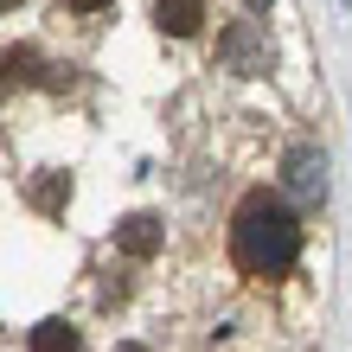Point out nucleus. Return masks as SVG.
<instances>
[{
  "label": "nucleus",
  "mask_w": 352,
  "mask_h": 352,
  "mask_svg": "<svg viewBox=\"0 0 352 352\" xmlns=\"http://www.w3.org/2000/svg\"><path fill=\"white\" fill-rule=\"evenodd\" d=\"M243 7H256V13H263V7H269V0H243Z\"/></svg>",
  "instance_id": "obj_9"
},
{
  "label": "nucleus",
  "mask_w": 352,
  "mask_h": 352,
  "mask_svg": "<svg viewBox=\"0 0 352 352\" xmlns=\"http://www.w3.org/2000/svg\"><path fill=\"white\" fill-rule=\"evenodd\" d=\"M231 263L250 282H276L301 263V218L288 212V199L243 192V205L231 212Z\"/></svg>",
  "instance_id": "obj_1"
},
{
  "label": "nucleus",
  "mask_w": 352,
  "mask_h": 352,
  "mask_svg": "<svg viewBox=\"0 0 352 352\" xmlns=\"http://www.w3.org/2000/svg\"><path fill=\"white\" fill-rule=\"evenodd\" d=\"M32 352H84V340H77L71 320H38L32 327Z\"/></svg>",
  "instance_id": "obj_6"
},
{
  "label": "nucleus",
  "mask_w": 352,
  "mask_h": 352,
  "mask_svg": "<svg viewBox=\"0 0 352 352\" xmlns=\"http://www.w3.org/2000/svg\"><path fill=\"white\" fill-rule=\"evenodd\" d=\"M224 65H231L237 77H263V71H269L263 32H256V26H231V32H224Z\"/></svg>",
  "instance_id": "obj_3"
},
{
  "label": "nucleus",
  "mask_w": 352,
  "mask_h": 352,
  "mask_svg": "<svg viewBox=\"0 0 352 352\" xmlns=\"http://www.w3.org/2000/svg\"><path fill=\"white\" fill-rule=\"evenodd\" d=\"M0 7H19V0H0Z\"/></svg>",
  "instance_id": "obj_11"
},
{
  "label": "nucleus",
  "mask_w": 352,
  "mask_h": 352,
  "mask_svg": "<svg viewBox=\"0 0 352 352\" xmlns=\"http://www.w3.org/2000/svg\"><path fill=\"white\" fill-rule=\"evenodd\" d=\"M65 192H71V186H65V173H58V179H45V186H38V192H32V199H38V205H45V212H52V205H58V199H65Z\"/></svg>",
  "instance_id": "obj_7"
},
{
  "label": "nucleus",
  "mask_w": 352,
  "mask_h": 352,
  "mask_svg": "<svg viewBox=\"0 0 352 352\" xmlns=\"http://www.w3.org/2000/svg\"><path fill=\"white\" fill-rule=\"evenodd\" d=\"M346 7H352V0H346Z\"/></svg>",
  "instance_id": "obj_12"
},
{
  "label": "nucleus",
  "mask_w": 352,
  "mask_h": 352,
  "mask_svg": "<svg viewBox=\"0 0 352 352\" xmlns=\"http://www.w3.org/2000/svg\"><path fill=\"white\" fill-rule=\"evenodd\" d=\"M71 13H102V7H116V0H65Z\"/></svg>",
  "instance_id": "obj_8"
},
{
  "label": "nucleus",
  "mask_w": 352,
  "mask_h": 352,
  "mask_svg": "<svg viewBox=\"0 0 352 352\" xmlns=\"http://www.w3.org/2000/svg\"><path fill=\"white\" fill-rule=\"evenodd\" d=\"M116 352H148V346H116Z\"/></svg>",
  "instance_id": "obj_10"
},
{
  "label": "nucleus",
  "mask_w": 352,
  "mask_h": 352,
  "mask_svg": "<svg viewBox=\"0 0 352 352\" xmlns=\"http://www.w3.org/2000/svg\"><path fill=\"white\" fill-rule=\"evenodd\" d=\"M282 192L295 199V205H307V212H314V205H327V154L320 148H288V160H282Z\"/></svg>",
  "instance_id": "obj_2"
},
{
  "label": "nucleus",
  "mask_w": 352,
  "mask_h": 352,
  "mask_svg": "<svg viewBox=\"0 0 352 352\" xmlns=\"http://www.w3.org/2000/svg\"><path fill=\"white\" fill-rule=\"evenodd\" d=\"M154 26L173 38H192L205 26V0H154Z\"/></svg>",
  "instance_id": "obj_4"
},
{
  "label": "nucleus",
  "mask_w": 352,
  "mask_h": 352,
  "mask_svg": "<svg viewBox=\"0 0 352 352\" xmlns=\"http://www.w3.org/2000/svg\"><path fill=\"white\" fill-rule=\"evenodd\" d=\"M116 243H122V256H154V250H160V218H148V212L122 218Z\"/></svg>",
  "instance_id": "obj_5"
}]
</instances>
